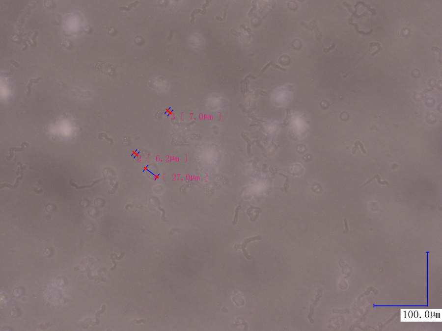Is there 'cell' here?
Returning a JSON list of instances; mask_svg holds the SVG:
<instances>
[{
    "mask_svg": "<svg viewBox=\"0 0 442 331\" xmlns=\"http://www.w3.org/2000/svg\"><path fill=\"white\" fill-rule=\"evenodd\" d=\"M402 319L410 321L436 320L442 318V313L429 310H410L403 311Z\"/></svg>",
    "mask_w": 442,
    "mask_h": 331,
    "instance_id": "cell-1",
    "label": "cell"
}]
</instances>
